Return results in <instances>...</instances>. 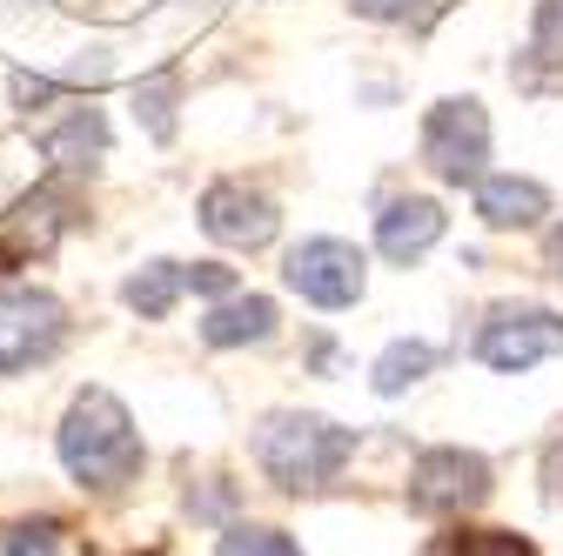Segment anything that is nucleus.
<instances>
[{
  "label": "nucleus",
  "mask_w": 563,
  "mask_h": 556,
  "mask_svg": "<svg viewBox=\"0 0 563 556\" xmlns=\"http://www.w3.org/2000/svg\"><path fill=\"white\" fill-rule=\"evenodd\" d=\"M456 556H537V543L517 530H470L456 536Z\"/></svg>",
  "instance_id": "obj_18"
},
{
  "label": "nucleus",
  "mask_w": 563,
  "mask_h": 556,
  "mask_svg": "<svg viewBox=\"0 0 563 556\" xmlns=\"http://www.w3.org/2000/svg\"><path fill=\"white\" fill-rule=\"evenodd\" d=\"M67 335V309L47 289H0V376L47 363Z\"/></svg>",
  "instance_id": "obj_6"
},
{
  "label": "nucleus",
  "mask_w": 563,
  "mask_h": 556,
  "mask_svg": "<svg viewBox=\"0 0 563 556\" xmlns=\"http://www.w3.org/2000/svg\"><path fill=\"white\" fill-rule=\"evenodd\" d=\"M530 47H537V60L563 67V0H543V8H537V34H530Z\"/></svg>",
  "instance_id": "obj_19"
},
{
  "label": "nucleus",
  "mask_w": 563,
  "mask_h": 556,
  "mask_svg": "<svg viewBox=\"0 0 563 556\" xmlns=\"http://www.w3.org/2000/svg\"><path fill=\"white\" fill-rule=\"evenodd\" d=\"M476 215L489 229H537L550 215V188L530 175H483L476 181Z\"/></svg>",
  "instance_id": "obj_11"
},
{
  "label": "nucleus",
  "mask_w": 563,
  "mask_h": 556,
  "mask_svg": "<svg viewBox=\"0 0 563 556\" xmlns=\"http://www.w3.org/2000/svg\"><path fill=\"white\" fill-rule=\"evenodd\" d=\"M543 497H550V503H563V436L543 449Z\"/></svg>",
  "instance_id": "obj_23"
},
{
  "label": "nucleus",
  "mask_w": 563,
  "mask_h": 556,
  "mask_svg": "<svg viewBox=\"0 0 563 556\" xmlns=\"http://www.w3.org/2000/svg\"><path fill=\"white\" fill-rule=\"evenodd\" d=\"M282 282L316 309H349L363 296L369 268H363V248H349L335 235H309L302 248H289V262H282Z\"/></svg>",
  "instance_id": "obj_4"
},
{
  "label": "nucleus",
  "mask_w": 563,
  "mask_h": 556,
  "mask_svg": "<svg viewBox=\"0 0 563 556\" xmlns=\"http://www.w3.org/2000/svg\"><path fill=\"white\" fill-rule=\"evenodd\" d=\"M175 296H181V268L175 262H148L141 275H128V289H121V302L134 315H148V322H162L175 309Z\"/></svg>",
  "instance_id": "obj_15"
},
{
  "label": "nucleus",
  "mask_w": 563,
  "mask_h": 556,
  "mask_svg": "<svg viewBox=\"0 0 563 556\" xmlns=\"http://www.w3.org/2000/svg\"><path fill=\"white\" fill-rule=\"evenodd\" d=\"M0 556H60V523H21Z\"/></svg>",
  "instance_id": "obj_20"
},
{
  "label": "nucleus",
  "mask_w": 563,
  "mask_h": 556,
  "mask_svg": "<svg viewBox=\"0 0 563 556\" xmlns=\"http://www.w3.org/2000/svg\"><path fill=\"white\" fill-rule=\"evenodd\" d=\"M430 369H437L430 342H389V349L376 356V369H369V382H376V396H402L409 382H422Z\"/></svg>",
  "instance_id": "obj_14"
},
{
  "label": "nucleus",
  "mask_w": 563,
  "mask_h": 556,
  "mask_svg": "<svg viewBox=\"0 0 563 556\" xmlns=\"http://www.w3.org/2000/svg\"><path fill=\"white\" fill-rule=\"evenodd\" d=\"M489 497V463L476 449H430L409 469V510L416 516H463Z\"/></svg>",
  "instance_id": "obj_7"
},
{
  "label": "nucleus",
  "mask_w": 563,
  "mask_h": 556,
  "mask_svg": "<svg viewBox=\"0 0 563 556\" xmlns=\"http://www.w3.org/2000/svg\"><path fill=\"white\" fill-rule=\"evenodd\" d=\"M437 242H443V208H437L430 194H402V201H389L383 215H376V248H383L396 268L422 262Z\"/></svg>",
  "instance_id": "obj_9"
},
{
  "label": "nucleus",
  "mask_w": 563,
  "mask_h": 556,
  "mask_svg": "<svg viewBox=\"0 0 563 556\" xmlns=\"http://www.w3.org/2000/svg\"><path fill=\"white\" fill-rule=\"evenodd\" d=\"M216 556H302V549H296V536H282V530H268V523H235V530L216 543Z\"/></svg>",
  "instance_id": "obj_16"
},
{
  "label": "nucleus",
  "mask_w": 563,
  "mask_h": 556,
  "mask_svg": "<svg viewBox=\"0 0 563 556\" xmlns=\"http://www.w3.org/2000/svg\"><path fill=\"white\" fill-rule=\"evenodd\" d=\"M60 463L81 490H121V482L141 476L148 449H141L134 415L121 409L114 389H81L60 415Z\"/></svg>",
  "instance_id": "obj_1"
},
{
  "label": "nucleus",
  "mask_w": 563,
  "mask_h": 556,
  "mask_svg": "<svg viewBox=\"0 0 563 556\" xmlns=\"http://www.w3.org/2000/svg\"><path fill=\"white\" fill-rule=\"evenodd\" d=\"M41 148H47V162H54L60 175H88V168L108 155V121H101V108H75Z\"/></svg>",
  "instance_id": "obj_12"
},
{
  "label": "nucleus",
  "mask_w": 563,
  "mask_h": 556,
  "mask_svg": "<svg viewBox=\"0 0 563 556\" xmlns=\"http://www.w3.org/2000/svg\"><path fill=\"white\" fill-rule=\"evenodd\" d=\"M349 449H356V436L335 430L329 415H302V409H275L255 423V463L268 469V482H282V490H322V482L349 463Z\"/></svg>",
  "instance_id": "obj_2"
},
{
  "label": "nucleus",
  "mask_w": 563,
  "mask_h": 556,
  "mask_svg": "<svg viewBox=\"0 0 563 556\" xmlns=\"http://www.w3.org/2000/svg\"><path fill=\"white\" fill-rule=\"evenodd\" d=\"M275 201L262 194V188H249V181H216L201 194V229L216 235V242H229V248H262V242H275Z\"/></svg>",
  "instance_id": "obj_8"
},
{
  "label": "nucleus",
  "mask_w": 563,
  "mask_h": 556,
  "mask_svg": "<svg viewBox=\"0 0 563 556\" xmlns=\"http://www.w3.org/2000/svg\"><path fill=\"white\" fill-rule=\"evenodd\" d=\"M550 268H556V275H563V222H556V229H550Z\"/></svg>",
  "instance_id": "obj_24"
},
{
  "label": "nucleus",
  "mask_w": 563,
  "mask_h": 556,
  "mask_svg": "<svg viewBox=\"0 0 563 556\" xmlns=\"http://www.w3.org/2000/svg\"><path fill=\"white\" fill-rule=\"evenodd\" d=\"M550 356H563V315L556 309H497L476 329V363L483 369L523 376Z\"/></svg>",
  "instance_id": "obj_3"
},
{
  "label": "nucleus",
  "mask_w": 563,
  "mask_h": 556,
  "mask_svg": "<svg viewBox=\"0 0 563 556\" xmlns=\"http://www.w3.org/2000/svg\"><path fill=\"white\" fill-rule=\"evenodd\" d=\"M134 114L148 121V134H155V142H168V134H175V75H162V81H141V88H134Z\"/></svg>",
  "instance_id": "obj_17"
},
{
  "label": "nucleus",
  "mask_w": 563,
  "mask_h": 556,
  "mask_svg": "<svg viewBox=\"0 0 563 556\" xmlns=\"http://www.w3.org/2000/svg\"><path fill=\"white\" fill-rule=\"evenodd\" d=\"M60 229H67V201H60L54 188L27 194V201L14 208V215H0V275L21 268L27 255H47Z\"/></svg>",
  "instance_id": "obj_10"
},
{
  "label": "nucleus",
  "mask_w": 563,
  "mask_h": 556,
  "mask_svg": "<svg viewBox=\"0 0 563 556\" xmlns=\"http://www.w3.org/2000/svg\"><path fill=\"white\" fill-rule=\"evenodd\" d=\"M422 162H430L443 181H476L489 162V114L483 101H437L422 114Z\"/></svg>",
  "instance_id": "obj_5"
},
{
  "label": "nucleus",
  "mask_w": 563,
  "mask_h": 556,
  "mask_svg": "<svg viewBox=\"0 0 563 556\" xmlns=\"http://www.w3.org/2000/svg\"><path fill=\"white\" fill-rule=\"evenodd\" d=\"M201 8H208V0H201Z\"/></svg>",
  "instance_id": "obj_25"
},
{
  "label": "nucleus",
  "mask_w": 563,
  "mask_h": 556,
  "mask_svg": "<svg viewBox=\"0 0 563 556\" xmlns=\"http://www.w3.org/2000/svg\"><path fill=\"white\" fill-rule=\"evenodd\" d=\"M181 289H195V296H229V289H235V268L195 262V268H181Z\"/></svg>",
  "instance_id": "obj_21"
},
{
  "label": "nucleus",
  "mask_w": 563,
  "mask_h": 556,
  "mask_svg": "<svg viewBox=\"0 0 563 556\" xmlns=\"http://www.w3.org/2000/svg\"><path fill=\"white\" fill-rule=\"evenodd\" d=\"M349 8H356L363 21H409L416 0H349Z\"/></svg>",
  "instance_id": "obj_22"
},
{
  "label": "nucleus",
  "mask_w": 563,
  "mask_h": 556,
  "mask_svg": "<svg viewBox=\"0 0 563 556\" xmlns=\"http://www.w3.org/2000/svg\"><path fill=\"white\" fill-rule=\"evenodd\" d=\"M268 335H275V302L268 296H235L201 322L208 349H242V342H268Z\"/></svg>",
  "instance_id": "obj_13"
}]
</instances>
